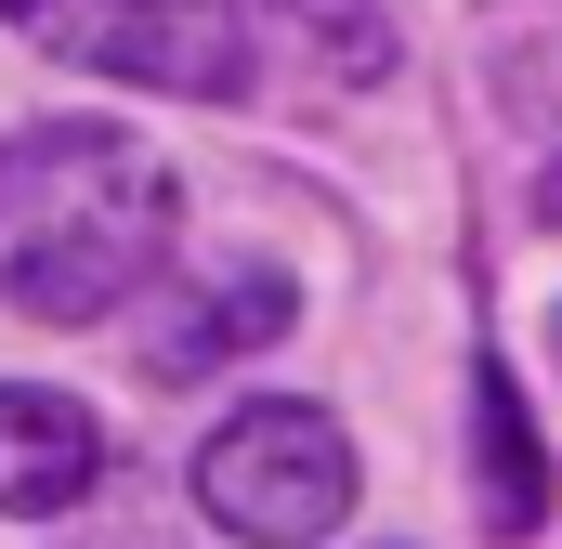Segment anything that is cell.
<instances>
[{
	"mask_svg": "<svg viewBox=\"0 0 562 549\" xmlns=\"http://www.w3.org/2000/svg\"><path fill=\"white\" fill-rule=\"evenodd\" d=\"M170 262V170L144 132L40 119L0 144V301L40 327H105Z\"/></svg>",
	"mask_w": 562,
	"mask_h": 549,
	"instance_id": "6da1fadb",
	"label": "cell"
},
{
	"mask_svg": "<svg viewBox=\"0 0 562 549\" xmlns=\"http://www.w3.org/2000/svg\"><path fill=\"white\" fill-rule=\"evenodd\" d=\"M196 511L236 549H314L353 524V432L327 406H236L196 445Z\"/></svg>",
	"mask_w": 562,
	"mask_h": 549,
	"instance_id": "7a4b0ae2",
	"label": "cell"
},
{
	"mask_svg": "<svg viewBox=\"0 0 562 549\" xmlns=\"http://www.w3.org/2000/svg\"><path fill=\"white\" fill-rule=\"evenodd\" d=\"M105 484V418L79 393H40V380H0V511L13 524H53Z\"/></svg>",
	"mask_w": 562,
	"mask_h": 549,
	"instance_id": "3957f363",
	"label": "cell"
},
{
	"mask_svg": "<svg viewBox=\"0 0 562 549\" xmlns=\"http://www.w3.org/2000/svg\"><path fill=\"white\" fill-rule=\"evenodd\" d=\"M288 327V274L276 262H223L196 301H170V314H144V380H210V367H236V354H262Z\"/></svg>",
	"mask_w": 562,
	"mask_h": 549,
	"instance_id": "277c9868",
	"label": "cell"
},
{
	"mask_svg": "<svg viewBox=\"0 0 562 549\" xmlns=\"http://www.w3.org/2000/svg\"><path fill=\"white\" fill-rule=\"evenodd\" d=\"M484 92L510 132H562V13L550 0H497L484 26Z\"/></svg>",
	"mask_w": 562,
	"mask_h": 549,
	"instance_id": "5b68a950",
	"label": "cell"
},
{
	"mask_svg": "<svg viewBox=\"0 0 562 549\" xmlns=\"http://www.w3.org/2000/svg\"><path fill=\"white\" fill-rule=\"evenodd\" d=\"M471 418H484V524L497 537H537L550 484H537V418L510 393V367H471Z\"/></svg>",
	"mask_w": 562,
	"mask_h": 549,
	"instance_id": "8992f818",
	"label": "cell"
},
{
	"mask_svg": "<svg viewBox=\"0 0 562 549\" xmlns=\"http://www.w3.org/2000/svg\"><path fill=\"white\" fill-rule=\"evenodd\" d=\"M262 26H288L327 79H393V0H262Z\"/></svg>",
	"mask_w": 562,
	"mask_h": 549,
	"instance_id": "52a82bcc",
	"label": "cell"
},
{
	"mask_svg": "<svg viewBox=\"0 0 562 549\" xmlns=\"http://www.w3.org/2000/svg\"><path fill=\"white\" fill-rule=\"evenodd\" d=\"M0 13H26V0H0Z\"/></svg>",
	"mask_w": 562,
	"mask_h": 549,
	"instance_id": "ba28073f",
	"label": "cell"
}]
</instances>
